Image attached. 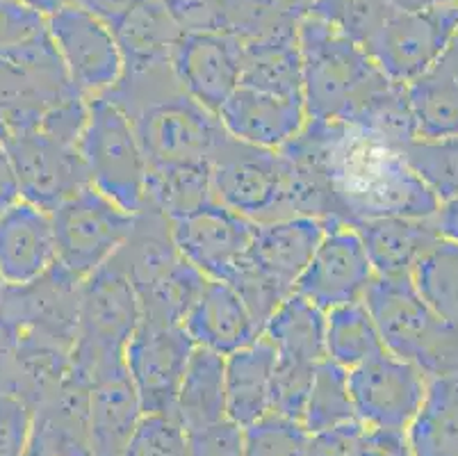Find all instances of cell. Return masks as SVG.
<instances>
[{
    "label": "cell",
    "mask_w": 458,
    "mask_h": 456,
    "mask_svg": "<svg viewBox=\"0 0 458 456\" xmlns=\"http://www.w3.org/2000/svg\"><path fill=\"white\" fill-rule=\"evenodd\" d=\"M281 151L322 171L343 224L378 217L431 219L440 208L397 146L353 124L308 119L297 140Z\"/></svg>",
    "instance_id": "obj_1"
},
{
    "label": "cell",
    "mask_w": 458,
    "mask_h": 456,
    "mask_svg": "<svg viewBox=\"0 0 458 456\" xmlns=\"http://www.w3.org/2000/svg\"><path fill=\"white\" fill-rule=\"evenodd\" d=\"M106 96L131 116L153 174L210 169L231 137L219 115L182 91L172 65L123 71L119 85Z\"/></svg>",
    "instance_id": "obj_2"
},
{
    "label": "cell",
    "mask_w": 458,
    "mask_h": 456,
    "mask_svg": "<svg viewBox=\"0 0 458 456\" xmlns=\"http://www.w3.org/2000/svg\"><path fill=\"white\" fill-rule=\"evenodd\" d=\"M303 106L308 119L352 124L369 100L393 82L368 48L308 14L299 28Z\"/></svg>",
    "instance_id": "obj_3"
},
{
    "label": "cell",
    "mask_w": 458,
    "mask_h": 456,
    "mask_svg": "<svg viewBox=\"0 0 458 456\" xmlns=\"http://www.w3.org/2000/svg\"><path fill=\"white\" fill-rule=\"evenodd\" d=\"M141 304L119 258L87 276L81 286L78 331L71 347V374L94 386L123 370V354L141 324Z\"/></svg>",
    "instance_id": "obj_4"
},
{
    "label": "cell",
    "mask_w": 458,
    "mask_h": 456,
    "mask_svg": "<svg viewBox=\"0 0 458 456\" xmlns=\"http://www.w3.org/2000/svg\"><path fill=\"white\" fill-rule=\"evenodd\" d=\"M116 258L140 297L144 320L182 324L208 276L181 256L172 236V221L157 208L135 215V226Z\"/></svg>",
    "instance_id": "obj_5"
},
{
    "label": "cell",
    "mask_w": 458,
    "mask_h": 456,
    "mask_svg": "<svg viewBox=\"0 0 458 456\" xmlns=\"http://www.w3.org/2000/svg\"><path fill=\"white\" fill-rule=\"evenodd\" d=\"M363 301L386 351L413 363L428 379L458 374V326L428 308L411 276H374Z\"/></svg>",
    "instance_id": "obj_6"
},
{
    "label": "cell",
    "mask_w": 458,
    "mask_h": 456,
    "mask_svg": "<svg viewBox=\"0 0 458 456\" xmlns=\"http://www.w3.org/2000/svg\"><path fill=\"white\" fill-rule=\"evenodd\" d=\"M78 151L94 190L131 215L148 206L151 167L131 116L110 96L89 99V115Z\"/></svg>",
    "instance_id": "obj_7"
},
{
    "label": "cell",
    "mask_w": 458,
    "mask_h": 456,
    "mask_svg": "<svg viewBox=\"0 0 458 456\" xmlns=\"http://www.w3.org/2000/svg\"><path fill=\"white\" fill-rule=\"evenodd\" d=\"M212 196L253 224L294 217V165L283 151L228 137L210 165Z\"/></svg>",
    "instance_id": "obj_8"
},
{
    "label": "cell",
    "mask_w": 458,
    "mask_h": 456,
    "mask_svg": "<svg viewBox=\"0 0 458 456\" xmlns=\"http://www.w3.org/2000/svg\"><path fill=\"white\" fill-rule=\"evenodd\" d=\"M78 96L48 32L0 56V115L10 133L39 131L57 108Z\"/></svg>",
    "instance_id": "obj_9"
},
{
    "label": "cell",
    "mask_w": 458,
    "mask_h": 456,
    "mask_svg": "<svg viewBox=\"0 0 458 456\" xmlns=\"http://www.w3.org/2000/svg\"><path fill=\"white\" fill-rule=\"evenodd\" d=\"M55 228L57 265L78 281L101 270L126 245L135 215L116 206L94 187L76 192L51 212Z\"/></svg>",
    "instance_id": "obj_10"
},
{
    "label": "cell",
    "mask_w": 458,
    "mask_h": 456,
    "mask_svg": "<svg viewBox=\"0 0 458 456\" xmlns=\"http://www.w3.org/2000/svg\"><path fill=\"white\" fill-rule=\"evenodd\" d=\"M71 82L85 99L106 96L123 75V53L116 32L103 19L78 5H62L46 14Z\"/></svg>",
    "instance_id": "obj_11"
},
{
    "label": "cell",
    "mask_w": 458,
    "mask_h": 456,
    "mask_svg": "<svg viewBox=\"0 0 458 456\" xmlns=\"http://www.w3.org/2000/svg\"><path fill=\"white\" fill-rule=\"evenodd\" d=\"M458 32V3L427 12H393L365 48L393 82L411 85L438 65Z\"/></svg>",
    "instance_id": "obj_12"
},
{
    "label": "cell",
    "mask_w": 458,
    "mask_h": 456,
    "mask_svg": "<svg viewBox=\"0 0 458 456\" xmlns=\"http://www.w3.org/2000/svg\"><path fill=\"white\" fill-rule=\"evenodd\" d=\"M81 286L82 281L55 262L35 283L3 288L0 317L14 329L16 336L71 351L78 331Z\"/></svg>",
    "instance_id": "obj_13"
},
{
    "label": "cell",
    "mask_w": 458,
    "mask_h": 456,
    "mask_svg": "<svg viewBox=\"0 0 458 456\" xmlns=\"http://www.w3.org/2000/svg\"><path fill=\"white\" fill-rule=\"evenodd\" d=\"M349 391L358 422L374 429L408 432L427 397L428 376L413 363L383 351L349 370Z\"/></svg>",
    "instance_id": "obj_14"
},
{
    "label": "cell",
    "mask_w": 458,
    "mask_h": 456,
    "mask_svg": "<svg viewBox=\"0 0 458 456\" xmlns=\"http://www.w3.org/2000/svg\"><path fill=\"white\" fill-rule=\"evenodd\" d=\"M194 347L182 324H162L141 317L123 354L141 411L176 416L178 391Z\"/></svg>",
    "instance_id": "obj_15"
},
{
    "label": "cell",
    "mask_w": 458,
    "mask_h": 456,
    "mask_svg": "<svg viewBox=\"0 0 458 456\" xmlns=\"http://www.w3.org/2000/svg\"><path fill=\"white\" fill-rule=\"evenodd\" d=\"M5 149L14 165L21 199L53 212L69 196L89 187L85 162L76 144L44 131L10 133Z\"/></svg>",
    "instance_id": "obj_16"
},
{
    "label": "cell",
    "mask_w": 458,
    "mask_h": 456,
    "mask_svg": "<svg viewBox=\"0 0 458 456\" xmlns=\"http://www.w3.org/2000/svg\"><path fill=\"white\" fill-rule=\"evenodd\" d=\"M374 276L377 274L356 228L349 224H327V233L294 292L328 313L363 301Z\"/></svg>",
    "instance_id": "obj_17"
},
{
    "label": "cell",
    "mask_w": 458,
    "mask_h": 456,
    "mask_svg": "<svg viewBox=\"0 0 458 456\" xmlns=\"http://www.w3.org/2000/svg\"><path fill=\"white\" fill-rule=\"evenodd\" d=\"M253 221L210 201L199 211L172 219V236L181 256L208 279L231 281L247 261Z\"/></svg>",
    "instance_id": "obj_18"
},
{
    "label": "cell",
    "mask_w": 458,
    "mask_h": 456,
    "mask_svg": "<svg viewBox=\"0 0 458 456\" xmlns=\"http://www.w3.org/2000/svg\"><path fill=\"white\" fill-rule=\"evenodd\" d=\"M172 66L182 91L216 115L242 81V46L222 30L182 32Z\"/></svg>",
    "instance_id": "obj_19"
},
{
    "label": "cell",
    "mask_w": 458,
    "mask_h": 456,
    "mask_svg": "<svg viewBox=\"0 0 458 456\" xmlns=\"http://www.w3.org/2000/svg\"><path fill=\"white\" fill-rule=\"evenodd\" d=\"M324 233L327 221L315 217H290L256 224L247 261L285 299L297 288Z\"/></svg>",
    "instance_id": "obj_20"
},
{
    "label": "cell",
    "mask_w": 458,
    "mask_h": 456,
    "mask_svg": "<svg viewBox=\"0 0 458 456\" xmlns=\"http://www.w3.org/2000/svg\"><path fill=\"white\" fill-rule=\"evenodd\" d=\"M57 245L51 212L19 199L0 212V279L28 286L55 267Z\"/></svg>",
    "instance_id": "obj_21"
},
{
    "label": "cell",
    "mask_w": 458,
    "mask_h": 456,
    "mask_svg": "<svg viewBox=\"0 0 458 456\" xmlns=\"http://www.w3.org/2000/svg\"><path fill=\"white\" fill-rule=\"evenodd\" d=\"M216 115L233 140L272 151L285 149L308 124L301 99H285L242 85Z\"/></svg>",
    "instance_id": "obj_22"
},
{
    "label": "cell",
    "mask_w": 458,
    "mask_h": 456,
    "mask_svg": "<svg viewBox=\"0 0 458 456\" xmlns=\"http://www.w3.org/2000/svg\"><path fill=\"white\" fill-rule=\"evenodd\" d=\"M191 342L203 349L231 357L262 336V326L240 292L226 281L208 279L201 295L182 320Z\"/></svg>",
    "instance_id": "obj_23"
},
{
    "label": "cell",
    "mask_w": 458,
    "mask_h": 456,
    "mask_svg": "<svg viewBox=\"0 0 458 456\" xmlns=\"http://www.w3.org/2000/svg\"><path fill=\"white\" fill-rule=\"evenodd\" d=\"M32 436L55 456H91V386L71 374L35 409Z\"/></svg>",
    "instance_id": "obj_24"
},
{
    "label": "cell",
    "mask_w": 458,
    "mask_h": 456,
    "mask_svg": "<svg viewBox=\"0 0 458 456\" xmlns=\"http://www.w3.org/2000/svg\"><path fill=\"white\" fill-rule=\"evenodd\" d=\"M274 370L276 349L265 336L226 357L228 420L247 429L272 413Z\"/></svg>",
    "instance_id": "obj_25"
},
{
    "label": "cell",
    "mask_w": 458,
    "mask_h": 456,
    "mask_svg": "<svg viewBox=\"0 0 458 456\" xmlns=\"http://www.w3.org/2000/svg\"><path fill=\"white\" fill-rule=\"evenodd\" d=\"M377 276H411L424 251L440 240L431 219L378 217L353 224Z\"/></svg>",
    "instance_id": "obj_26"
},
{
    "label": "cell",
    "mask_w": 458,
    "mask_h": 456,
    "mask_svg": "<svg viewBox=\"0 0 458 456\" xmlns=\"http://www.w3.org/2000/svg\"><path fill=\"white\" fill-rule=\"evenodd\" d=\"M144 416L126 367L91 386V456H123Z\"/></svg>",
    "instance_id": "obj_27"
},
{
    "label": "cell",
    "mask_w": 458,
    "mask_h": 456,
    "mask_svg": "<svg viewBox=\"0 0 458 456\" xmlns=\"http://www.w3.org/2000/svg\"><path fill=\"white\" fill-rule=\"evenodd\" d=\"M176 417L187 432L226 420V357L194 347L178 391Z\"/></svg>",
    "instance_id": "obj_28"
},
{
    "label": "cell",
    "mask_w": 458,
    "mask_h": 456,
    "mask_svg": "<svg viewBox=\"0 0 458 456\" xmlns=\"http://www.w3.org/2000/svg\"><path fill=\"white\" fill-rule=\"evenodd\" d=\"M114 32L123 53V71L172 65L182 35L162 0H141Z\"/></svg>",
    "instance_id": "obj_29"
},
{
    "label": "cell",
    "mask_w": 458,
    "mask_h": 456,
    "mask_svg": "<svg viewBox=\"0 0 458 456\" xmlns=\"http://www.w3.org/2000/svg\"><path fill=\"white\" fill-rule=\"evenodd\" d=\"M262 336L272 342L276 357L319 366L327 358V311L293 292L272 313Z\"/></svg>",
    "instance_id": "obj_30"
},
{
    "label": "cell",
    "mask_w": 458,
    "mask_h": 456,
    "mask_svg": "<svg viewBox=\"0 0 458 456\" xmlns=\"http://www.w3.org/2000/svg\"><path fill=\"white\" fill-rule=\"evenodd\" d=\"M312 0H219V30L237 41L299 35Z\"/></svg>",
    "instance_id": "obj_31"
},
{
    "label": "cell",
    "mask_w": 458,
    "mask_h": 456,
    "mask_svg": "<svg viewBox=\"0 0 458 456\" xmlns=\"http://www.w3.org/2000/svg\"><path fill=\"white\" fill-rule=\"evenodd\" d=\"M240 85L267 94L303 100V66L299 35L242 44Z\"/></svg>",
    "instance_id": "obj_32"
},
{
    "label": "cell",
    "mask_w": 458,
    "mask_h": 456,
    "mask_svg": "<svg viewBox=\"0 0 458 456\" xmlns=\"http://www.w3.org/2000/svg\"><path fill=\"white\" fill-rule=\"evenodd\" d=\"M406 436L413 456H458V374L428 379L424 404Z\"/></svg>",
    "instance_id": "obj_33"
},
{
    "label": "cell",
    "mask_w": 458,
    "mask_h": 456,
    "mask_svg": "<svg viewBox=\"0 0 458 456\" xmlns=\"http://www.w3.org/2000/svg\"><path fill=\"white\" fill-rule=\"evenodd\" d=\"M386 351L378 326L365 301L327 313V358L344 370L363 366Z\"/></svg>",
    "instance_id": "obj_34"
},
{
    "label": "cell",
    "mask_w": 458,
    "mask_h": 456,
    "mask_svg": "<svg viewBox=\"0 0 458 456\" xmlns=\"http://www.w3.org/2000/svg\"><path fill=\"white\" fill-rule=\"evenodd\" d=\"M418 140L458 137V81L433 66L428 73L408 85Z\"/></svg>",
    "instance_id": "obj_35"
},
{
    "label": "cell",
    "mask_w": 458,
    "mask_h": 456,
    "mask_svg": "<svg viewBox=\"0 0 458 456\" xmlns=\"http://www.w3.org/2000/svg\"><path fill=\"white\" fill-rule=\"evenodd\" d=\"M415 290L436 315L458 326V245L436 240L411 271Z\"/></svg>",
    "instance_id": "obj_36"
},
{
    "label": "cell",
    "mask_w": 458,
    "mask_h": 456,
    "mask_svg": "<svg viewBox=\"0 0 458 456\" xmlns=\"http://www.w3.org/2000/svg\"><path fill=\"white\" fill-rule=\"evenodd\" d=\"M358 420L349 391V370L324 358L315 372L301 425L308 434H319Z\"/></svg>",
    "instance_id": "obj_37"
},
{
    "label": "cell",
    "mask_w": 458,
    "mask_h": 456,
    "mask_svg": "<svg viewBox=\"0 0 458 456\" xmlns=\"http://www.w3.org/2000/svg\"><path fill=\"white\" fill-rule=\"evenodd\" d=\"M352 124L397 146L399 151L418 140L413 110H411V100H408V85L388 82L363 110L358 112Z\"/></svg>",
    "instance_id": "obj_38"
},
{
    "label": "cell",
    "mask_w": 458,
    "mask_h": 456,
    "mask_svg": "<svg viewBox=\"0 0 458 456\" xmlns=\"http://www.w3.org/2000/svg\"><path fill=\"white\" fill-rule=\"evenodd\" d=\"M215 201L210 169H174L153 174L148 181V206L157 208L169 221L199 211Z\"/></svg>",
    "instance_id": "obj_39"
},
{
    "label": "cell",
    "mask_w": 458,
    "mask_h": 456,
    "mask_svg": "<svg viewBox=\"0 0 458 456\" xmlns=\"http://www.w3.org/2000/svg\"><path fill=\"white\" fill-rule=\"evenodd\" d=\"M403 160L420 176V181L445 203L458 196V137L447 140H415L402 149Z\"/></svg>",
    "instance_id": "obj_40"
},
{
    "label": "cell",
    "mask_w": 458,
    "mask_h": 456,
    "mask_svg": "<svg viewBox=\"0 0 458 456\" xmlns=\"http://www.w3.org/2000/svg\"><path fill=\"white\" fill-rule=\"evenodd\" d=\"M393 12L388 0H312L310 16L322 19L356 44L368 46Z\"/></svg>",
    "instance_id": "obj_41"
},
{
    "label": "cell",
    "mask_w": 458,
    "mask_h": 456,
    "mask_svg": "<svg viewBox=\"0 0 458 456\" xmlns=\"http://www.w3.org/2000/svg\"><path fill=\"white\" fill-rule=\"evenodd\" d=\"M190 432L176 416L144 413L135 425L123 456H187Z\"/></svg>",
    "instance_id": "obj_42"
},
{
    "label": "cell",
    "mask_w": 458,
    "mask_h": 456,
    "mask_svg": "<svg viewBox=\"0 0 458 456\" xmlns=\"http://www.w3.org/2000/svg\"><path fill=\"white\" fill-rule=\"evenodd\" d=\"M247 456H308L310 434L301 422L281 416H265L244 429Z\"/></svg>",
    "instance_id": "obj_43"
},
{
    "label": "cell",
    "mask_w": 458,
    "mask_h": 456,
    "mask_svg": "<svg viewBox=\"0 0 458 456\" xmlns=\"http://www.w3.org/2000/svg\"><path fill=\"white\" fill-rule=\"evenodd\" d=\"M315 363L297 361V358L276 357L272 383V413L301 422L306 413L308 397H310L312 382H315Z\"/></svg>",
    "instance_id": "obj_44"
},
{
    "label": "cell",
    "mask_w": 458,
    "mask_h": 456,
    "mask_svg": "<svg viewBox=\"0 0 458 456\" xmlns=\"http://www.w3.org/2000/svg\"><path fill=\"white\" fill-rule=\"evenodd\" d=\"M48 32L46 14L26 0H0V56L30 44Z\"/></svg>",
    "instance_id": "obj_45"
},
{
    "label": "cell",
    "mask_w": 458,
    "mask_h": 456,
    "mask_svg": "<svg viewBox=\"0 0 458 456\" xmlns=\"http://www.w3.org/2000/svg\"><path fill=\"white\" fill-rule=\"evenodd\" d=\"M35 432V409L23 397L0 392V456H26Z\"/></svg>",
    "instance_id": "obj_46"
},
{
    "label": "cell",
    "mask_w": 458,
    "mask_h": 456,
    "mask_svg": "<svg viewBox=\"0 0 458 456\" xmlns=\"http://www.w3.org/2000/svg\"><path fill=\"white\" fill-rule=\"evenodd\" d=\"M187 456H247L244 426L233 420L203 426L190 432V454Z\"/></svg>",
    "instance_id": "obj_47"
},
{
    "label": "cell",
    "mask_w": 458,
    "mask_h": 456,
    "mask_svg": "<svg viewBox=\"0 0 458 456\" xmlns=\"http://www.w3.org/2000/svg\"><path fill=\"white\" fill-rule=\"evenodd\" d=\"M182 32L219 30V0H162Z\"/></svg>",
    "instance_id": "obj_48"
},
{
    "label": "cell",
    "mask_w": 458,
    "mask_h": 456,
    "mask_svg": "<svg viewBox=\"0 0 458 456\" xmlns=\"http://www.w3.org/2000/svg\"><path fill=\"white\" fill-rule=\"evenodd\" d=\"M347 456H413L406 432L365 426L353 438Z\"/></svg>",
    "instance_id": "obj_49"
},
{
    "label": "cell",
    "mask_w": 458,
    "mask_h": 456,
    "mask_svg": "<svg viewBox=\"0 0 458 456\" xmlns=\"http://www.w3.org/2000/svg\"><path fill=\"white\" fill-rule=\"evenodd\" d=\"M363 429V422H347L343 426L328 429V432L310 434V447L308 456H347L352 450L353 438Z\"/></svg>",
    "instance_id": "obj_50"
},
{
    "label": "cell",
    "mask_w": 458,
    "mask_h": 456,
    "mask_svg": "<svg viewBox=\"0 0 458 456\" xmlns=\"http://www.w3.org/2000/svg\"><path fill=\"white\" fill-rule=\"evenodd\" d=\"M140 3L141 0H60V7L62 5L82 7V10L91 12V14H96L98 19L106 21L112 30H116V28L123 23V19H126V16L131 14Z\"/></svg>",
    "instance_id": "obj_51"
},
{
    "label": "cell",
    "mask_w": 458,
    "mask_h": 456,
    "mask_svg": "<svg viewBox=\"0 0 458 456\" xmlns=\"http://www.w3.org/2000/svg\"><path fill=\"white\" fill-rule=\"evenodd\" d=\"M21 199L19 181H16L14 165L10 160L5 144H0V212L10 208L12 203Z\"/></svg>",
    "instance_id": "obj_52"
},
{
    "label": "cell",
    "mask_w": 458,
    "mask_h": 456,
    "mask_svg": "<svg viewBox=\"0 0 458 456\" xmlns=\"http://www.w3.org/2000/svg\"><path fill=\"white\" fill-rule=\"evenodd\" d=\"M431 224L443 240L456 242L458 245V196L440 203L438 212L431 217Z\"/></svg>",
    "instance_id": "obj_53"
},
{
    "label": "cell",
    "mask_w": 458,
    "mask_h": 456,
    "mask_svg": "<svg viewBox=\"0 0 458 456\" xmlns=\"http://www.w3.org/2000/svg\"><path fill=\"white\" fill-rule=\"evenodd\" d=\"M458 0H388L394 12H427L443 5H454Z\"/></svg>",
    "instance_id": "obj_54"
},
{
    "label": "cell",
    "mask_w": 458,
    "mask_h": 456,
    "mask_svg": "<svg viewBox=\"0 0 458 456\" xmlns=\"http://www.w3.org/2000/svg\"><path fill=\"white\" fill-rule=\"evenodd\" d=\"M438 66L458 81V32L454 35V39L449 41L447 50H445L443 57H440Z\"/></svg>",
    "instance_id": "obj_55"
},
{
    "label": "cell",
    "mask_w": 458,
    "mask_h": 456,
    "mask_svg": "<svg viewBox=\"0 0 458 456\" xmlns=\"http://www.w3.org/2000/svg\"><path fill=\"white\" fill-rule=\"evenodd\" d=\"M26 456H55V454H53V452H48V450H46V447L41 445V443L37 441L35 436H32V441H30V447H28Z\"/></svg>",
    "instance_id": "obj_56"
},
{
    "label": "cell",
    "mask_w": 458,
    "mask_h": 456,
    "mask_svg": "<svg viewBox=\"0 0 458 456\" xmlns=\"http://www.w3.org/2000/svg\"><path fill=\"white\" fill-rule=\"evenodd\" d=\"M7 137H10V131H7L5 119H3V115H0V144H5Z\"/></svg>",
    "instance_id": "obj_57"
},
{
    "label": "cell",
    "mask_w": 458,
    "mask_h": 456,
    "mask_svg": "<svg viewBox=\"0 0 458 456\" xmlns=\"http://www.w3.org/2000/svg\"><path fill=\"white\" fill-rule=\"evenodd\" d=\"M3 288H5V283H3V279H0V292H3Z\"/></svg>",
    "instance_id": "obj_58"
}]
</instances>
